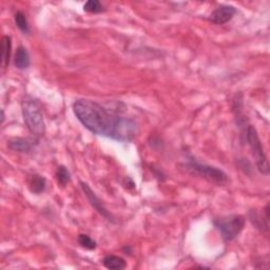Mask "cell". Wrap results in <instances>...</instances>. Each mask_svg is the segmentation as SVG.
I'll return each instance as SVG.
<instances>
[{"mask_svg":"<svg viewBox=\"0 0 270 270\" xmlns=\"http://www.w3.org/2000/svg\"><path fill=\"white\" fill-rule=\"evenodd\" d=\"M77 119L89 131L118 142H131L138 131L137 122L109 111L93 101L79 100L73 105Z\"/></svg>","mask_w":270,"mask_h":270,"instance_id":"obj_1","label":"cell"},{"mask_svg":"<svg viewBox=\"0 0 270 270\" xmlns=\"http://www.w3.org/2000/svg\"><path fill=\"white\" fill-rule=\"evenodd\" d=\"M21 111L24 124L27 125L29 131L37 136L44 135L46 125L42 109L38 101L30 95L24 96L21 101Z\"/></svg>","mask_w":270,"mask_h":270,"instance_id":"obj_2","label":"cell"},{"mask_svg":"<svg viewBox=\"0 0 270 270\" xmlns=\"http://www.w3.org/2000/svg\"><path fill=\"white\" fill-rule=\"evenodd\" d=\"M188 172L199 175L202 179L208 181L209 183L216 184L218 186H224L228 183V175H227L223 170L217 167L208 166L204 164H200L199 162L194 161L193 158H190L189 161L184 165Z\"/></svg>","mask_w":270,"mask_h":270,"instance_id":"obj_3","label":"cell"},{"mask_svg":"<svg viewBox=\"0 0 270 270\" xmlns=\"http://www.w3.org/2000/svg\"><path fill=\"white\" fill-rule=\"evenodd\" d=\"M246 219L240 214L223 217L213 220V225L220 232L222 237L226 242H230L240 235L245 227Z\"/></svg>","mask_w":270,"mask_h":270,"instance_id":"obj_4","label":"cell"},{"mask_svg":"<svg viewBox=\"0 0 270 270\" xmlns=\"http://www.w3.org/2000/svg\"><path fill=\"white\" fill-rule=\"evenodd\" d=\"M246 139L249 144V147L253 154L255 158L256 167L260 172L264 175L269 174V164L267 156L264 152L261 139L257 134L256 129L253 126H248L246 129Z\"/></svg>","mask_w":270,"mask_h":270,"instance_id":"obj_5","label":"cell"},{"mask_svg":"<svg viewBox=\"0 0 270 270\" xmlns=\"http://www.w3.org/2000/svg\"><path fill=\"white\" fill-rule=\"evenodd\" d=\"M81 186H82V189H83L84 195L87 196V199L89 200L90 204L95 208L96 211L98 213H101L103 218H106L108 220H110V222H113L114 223L115 220H114V218L112 217V214L106 209V207L103 206L101 201L97 198L96 194L94 193L93 190L90 188V186L88 185V184H85L84 182H81Z\"/></svg>","mask_w":270,"mask_h":270,"instance_id":"obj_6","label":"cell"},{"mask_svg":"<svg viewBox=\"0 0 270 270\" xmlns=\"http://www.w3.org/2000/svg\"><path fill=\"white\" fill-rule=\"evenodd\" d=\"M236 9L232 5H220L214 10L210 15V20L216 24H225L236 15Z\"/></svg>","mask_w":270,"mask_h":270,"instance_id":"obj_7","label":"cell"},{"mask_svg":"<svg viewBox=\"0 0 270 270\" xmlns=\"http://www.w3.org/2000/svg\"><path fill=\"white\" fill-rule=\"evenodd\" d=\"M14 64L17 69L19 70H26L30 66V55L26 48L19 47L17 49L15 53V58H14Z\"/></svg>","mask_w":270,"mask_h":270,"instance_id":"obj_8","label":"cell"},{"mask_svg":"<svg viewBox=\"0 0 270 270\" xmlns=\"http://www.w3.org/2000/svg\"><path fill=\"white\" fill-rule=\"evenodd\" d=\"M8 147L13 151L28 153L32 149V145L29 140L21 137H13L8 140Z\"/></svg>","mask_w":270,"mask_h":270,"instance_id":"obj_9","label":"cell"},{"mask_svg":"<svg viewBox=\"0 0 270 270\" xmlns=\"http://www.w3.org/2000/svg\"><path fill=\"white\" fill-rule=\"evenodd\" d=\"M47 186V181L44 176L34 174L29 179V188L31 191L36 194H39L45 191Z\"/></svg>","mask_w":270,"mask_h":270,"instance_id":"obj_10","label":"cell"},{"mask_svg":"<svg viewBox=\"0 0 270 270\" xmlns=\"http://www.w3.org/2000/svg\"><path fill=\"white\" fill-rule=\"evenodd\" d=\"M103 266L108 269H114V270H121L126 268V262L120 256L116 255H107L103 257L102 260Z\"/></svg>","mask_w":270,"mask_h":270,"instance_id":"obj_11","label":"cell"},{"mask_svg":"<svg viewBox=\"0 0 270 270\" xmlns=\"http://www.w3.org/2000/svg\"><path fill=\"white\" fill-rule=\"evenodd\" d=\"M12 53V40L10 36H3L2 37V64L4 67H7L10 63Z\"/></svg>","mask_w":270,"mask_h":270,"instance_id":"obj_12","label":"cell"},{"mask_svg":"<svg viewBox=\"0 0 270 270\" xmlns=\"http://www.w3.org/2000/svg\"><path fill=\"white\" fill-rule=\"evenodd\" d=\"M249 218L251 219V222H253V224L256 227L257 229L268 231V220H265V219L263 220L260 214L256 211L251 210L249 212Z\"/></svg>","mask_w":270,"mask_h":270,"instance_id":"obj_13","label":"cell"},{"mask_svg":"<svg viewBox=\"0 0 270 270\" xmlns=\"http://www.w3.org/2000/svg\"><path fill=\"white\" fill-rule=\"evenodd\" d=\"M15 23H16L17 28L19 29L22 33H24V34L30 33L29 22L27 20L26 15H24L22 12L18 11L17 13L15 14Z\"/></svg>","mask_w":270,"mask_h":270,"instance_id":"obj_14","label":"cell"},{"mask_svg":"<svg viewBox=\"0 0 270 270\" xmlns=\"http://www.w3.org/2000/svg\"><path fill=\"white\" fill-rule=\"evenodd\" d=\"M56 180L60 186H66L70 181V173L64 166H60L56 172Z\"/></svg>","mask_w":270,"mask_h":270,"instance_id":"obj_15","label":"cell"},{"mask_svg":"<svg viewBox=\"0 0 270 270\" xmlns=\"http://www.w3.org/2000/svg\"><path fill=\"white\" fill-rule=\"evenodd\" d=\"M84 10L85 12H89V13H101V12L103 11V7L101 5V3L97 0H89L84 3Z\"/></svg>","mask_w":270,"mask_h":270,"instance_id":"obj_16","label":"cell"},{"mask_svg":"<svg viewBox=\"0 0 270 270\" xmlns=\"http://www.w3.org/2000/svg\"><path fill=\"white\" fill-rule=\"evenodd\" d=\"M78 243L81 246H83L85 249L89 250H93L96 248V242L94 240L87 236V235H81L78 236Z\"/></svg>","mask_w":270,"mask_h":270,"instance_id":"obj_17","label":"cell"}]
</instances>
